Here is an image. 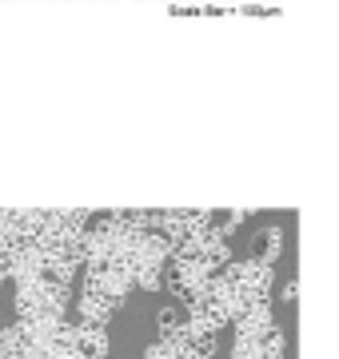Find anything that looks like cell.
I'll use <instances>...</instances> for the list:
<instances>
[{"mask_svg": "<svg viewBox=\"0 0 339 359\" xmlns=\"http://www.w3.org/2000/svg\"><path fill=\"white\" fill-rule=\"evenodd\" d=\"M260 240H263V244H260V259H272L275 248H279V236H275V231H263Z\"/></svg>", "mask_w": 339, "mask_h": 359, "instance_id": "cell-1", "label": "cell"}]
</instances>
